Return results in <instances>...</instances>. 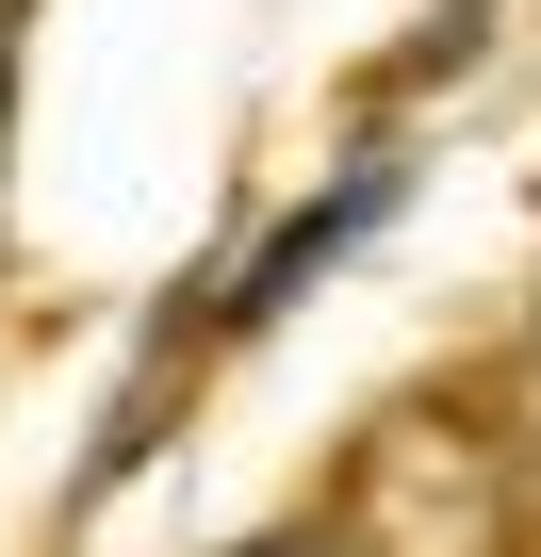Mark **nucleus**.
Returning a JSON list of instances; mask_svg holds the SVG:
<instances>
[{
	"label": "nucleus",
	"instance_id": "nucleus-2",
	"mask_svg": "<svg viewBox=\"0 0 541 557\" xmlns=\"http://www.w3.org/2000/svg\"><path fill=\"white\" fill-rule=\"evenodd\" d=\"M378 213H394V164H345L329 197H296L280 230H262V262H230V278H213V312H181V345H262V329H280L312 278L378 230Z\"/></svg>",
	"mask_w": 541,
	"mask_h": 557
},
{
	"label": "nucleus",
	"instance_id": "nucleus-1",
	"mask_svg": "<svg viewBox=\"0 0 541 557\" xmlns=\"http://www.w3.org/2000/svg\"><path fill=\"white\" fill-rule=\"evenodd\" d=\"M541 524V475L508 459V426L476 394H410L345 443V492H329V541L345 557H525Z\"/></svg>",
	"mask_w": 541,
	"mask_h": 557
},
{
	"label": "nucleus",
	"instance_id": "nucleus-3",
	"mask_svg": "<svg viewBox=\"0 0 541 557\" xmlns=\"http://www.w3.org/2000/svg\"><path fill=\"white\" fill-rule=\"evenodd\" d=\"M213 557H345L329 524H262V541H213Z\"/></svg>",
	"mask_w": 541,
	"mask_h": 557
}]
</instances>
